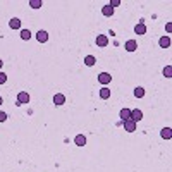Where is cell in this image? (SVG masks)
<instances>
[{
    "label": "cell",
    "mask_w": 172,
    "mask_h": 172,
    "mask_svg": "<svg viewBox=\"0 0 172 172\" xmlns=\"http://www.w3.org/2000/svg\"><path fill=\"white\" fill-rule=\"evenodd\" d=\"M134 33H136V35H145V33H146L145 22H138V24L134 26Z\"/></svg>",
    "instance_id": "9"
},
{
    "label": "cell",
    "mask_w": 172,
    "mask_h": 172,
    "mask_svg": "<svg viewBox=\"0 0 172 172\" xmlns=\"http://www.w3.org/2000/svg\"><path fill=\"white\" fill-rule=\"evenodd\" d=\"M74 143H76L78 146H84V145H86V138H84L83 134H78V136L74 138Z\"/></svg>",
    "instance_id": "14"
},
{
    "label": "cell",
    "mask_w": 172,
    "mask_h": 172,
    "mask_svg": "<svg viewBox=\"0 0 172 172\" xmlns=\"http://www.w3.org/2000/svg\"><path fill=\"white\" fill-rule=\"evenodd\" d=\"M54 103H55V105H64V103H65V97L62 95V93H57V95L54 97Z\"/></svg>",
    "instance_id": "10"
},
{
    "label": "cell",
    "mask_w": 172,
    "mask_h": 172,
    "mask_svg": "<svg viewBox=\"0 0 172 172\" xmlns=\"http://www.w3.org/2000/svg\"><path fill=\"white\" fill-rule=\"evenodd\" d=\"M160 136L164 138V140H170L172 138V129L170 127H164L162 129V133H160Z\"/></svg>",
    "instance_id": "11"
},
{
    "label": "cell",
    "mask_w": 172,
    "mask_h": 172,
    "mask_svg": "<svg viewBox=\"0 0 172 172\" xmlns=\"http://www.w3.org/2000/svg\"><path fill=\"white\" fill-rule=\"evenodd\" d=\"M7 81V76L4 74V72H2V71H0V84H4V83H5Z\"/></svg>",
    "instance_id": "22"
},
{
    "label": "cell",
    "mask_w": 172,
    "mask_h": 172,
    "mask_svg": "<svg viewBox=\"0 0 172 172\" xmlns=\"http://www.w3.org/2000/svg\"><path fill=\"white\" fill-rule=\"evenodd\" d=\"M100 98H102V100H107V98H110V90H108L107 86H103L102 90H100Z\"/></svg>",
    "instance_id": "13"
},
{
    "label": "cell",
    "mask_w": 172,
    "mask_h": 172,
    "mask_svg": "<svg viewBox=\"0 0 172 172\" xmlns=\"http://www.w3.org/2000/svg\"><path fill=\"white\" fill-rule=\"evenodd\" d=\"M141 119H143V112H141L140 108H134V110H131V121H134V122L138 124Z\"/></svg>",
    "instance_id": "2"
},
{
    "label": "cell",
    "mask_w": 172,
    "mask_h": 172,
    "mask_svg": "<svg viewBox=\"0 0 172 172\" xmlns=\"http://www.w3.org/2000/svg\"><path fill=\"white\" fill-rule=\"evenodd\" d=\"M158 43H160L162 48H169V45H170V38H169V36H162Z\"/></svg>",
    "instance_id": "15"
},
{
    "label": "cell",
    "mask_w": 172,
    "mask_h": 172,
    "mask_svg": "<svg viewBox=\"0 0 172 172\" xmlns=\"http://www.w3.org/2000/svg\"><path fill=\"white\" fill-rule=\"evenodd\" d=\"M124 129H126L127 133H134V131H136V122H134V121H131V119L126 121V122H124Z\"/></svg>",
    "instance_id": "6"
},
{
    "label": "cell",
    "mask_w": 172,
    "mask_h": 172,
    "mask_svg": "<svg viewBox=\"0 0 172 172\" xmlns=\"http://www.w3.org/2000/svg\"><path fill=\"white\" fill-rule=\"evenodd\" d=\"M2 103H4V98H2V97H0V105H2Z\"/></svg>",
    "instance_id": "26"
},
{
    "label": "cell",
    "mask_w": 172,
    "mask_h": 172,
    "mask_svg": "<svg viewBox=\"0 0 172 172\" xmlns=\"http://www.w3.org/2000/svg\"><path fill=\"white\" fill-rule=\"evenodd\" d=\"M119 117L122 119V122L129 121V119H131V110H129V108H122V110L119 112Z\"/></svg>",
    "instance_id": "8"
},
{
    "label": "cell",
    "mask_w": 172,
    "mask_h": 172,
    "mask_svg": "<svg viewBox=\"0 0 172 172\" xmlns=\"http://www.w3.org/2000/svg\"><path fill=\"white\" fill-rule=\"evenodd\" d=\"M29 7H33V9H40V7H43V2L41 0H29Z\"/></svg>",
    "instance_id": "18"
},
{
    "label": "cell",
    "mask_w": 172,
    "mask_h": 172,
    "mask_svg": "<svg viewBox=\"0 0 172 172\" xmlns=\"http://www.w3.org/2000/svg\"><path fill=\"white\" fill-rule=\"evenodd\" d=\"M164 76L165 78H172V65H167L165 69H164Z\"/></svg>",
    "instance_id": "21"
},
{
    "label": "cell",
    "mask_w": 172,
    "mask_h": 172,
    "mask_svg": "<svg viewBox=\"0 0 172 172\" xmlns=\"http://www.w3.org/2000/svg\"><path fill=\"white\" fill-rule=\"evenodd\" d=\"M98 81H100V83L105 86V84H108V83L112 81V76L108 74V72H102V74L98 76Z\"/></svg>",
    "instance_id": "4"
},
{
    "label": "cell",
    "mask_w": 172,
    "mask_h": 172,
    "mask_svg": "<svg viewBox=\"0 0 172 172\" xmlns=\"http://www.w3.org/2000/svg\"><path fill=\"white\" fill-rule=\"evenodd\" d=\"M134 97H136V98H143V97H145V90H143L141 86L134 88Z\"/></svg>",
    "instance_id": "19"
},
{
    "label": "cell",
    "mask_w": 172,
    "mask_h": 172,
    "mask_svg": "<svg viewBox=\"0 0 172 172\" xmlns=\"http://www.w3.org/2000/svg\"><path fill=\"white\" fill-rule=\"evenodd\" d=\"M36 40H38L40 43H45L47 40H48V33L43 31V29H40V31L36 33Z\"/></svg>",
    "instance_id": "7"
},
{
    "label": "cell",
    "mask_w": 172,
    "mask_h": 172,
    "mask_svg": "<svg viewBox=\"0 0 172 172\" xmlns=\"http://www.w3.org/2000/svg\"><path fill=\"white\" fill-rule=\"evenodd\" d=\"M21 38H22V40H29V38H31L29 29H22V31H21Z\"/></svg>",
    "instance_id": "20"
},
{
    "label": "cell",
    "mask_w": 172,
    "mask_h": 172,
    "mask_svg": "<svg viewBox=\"0 0 172 172\" xmlns=\"http://www.w3.org/2000/svg\"><path fill=\"white\" fill-rule=\"evenodd\" d=\"M9 26H11L12 29H19V28H21V21H19L17 17H12L11 21H9Z\"/></svg>",
    "instance_id": "12"
},
{
    "label": "cell",
    "mask_w": 172,
    "mask_h": 172,
    "mask_svg": "<svg viewBox=\"0 0 172 172\" xmlns=\"http://www.w3.org/2000/svg\"><path fill=\"white\" fill-rule=\"evenodd\" d=\"M102 14H103V16H107V17H110V16L114 14V9H112L110 5H105V7L102 9Z\"/></svg>",
    "instance_id": "17"
},
{
    "label": "cell",
    "mask_w": 172,
    "mask_h": 172,
    "mask_svg": "<svg viewBox=\"0 0 172 172\" xmlns=\"http://www.w3.org/2000/svg\"><path fill=\"white\" fill-rule=\"evenodd\" d=\"M108 5L112 7V9H114V7H119V5H121V0H114V2H110V4H108Z\"/></svg>",
    "instance_id": "23"
},
{
    "label": "cell",
    "mask_w": 172,
    "mask_h": 172,
    "mask_svg": "<svg viewBox=\"0 0 172 172\" xmlns=\"http://www.w3.org/2000/svg\"><path fill=\"white\" fill-rule=\"evenodd\" d=\"M95 62H97V59H95L93 55H86V57H84V64L88 65V67H91V65H95Z\"/></svg>",
    "instance_id": "16"
},
{
    "label": "cell",
    "mask_w": 172,
    "mask_h": 172,
    "mask_svg": "<svg viewBox=\"0 0 172 172\" xmlns=\"http://www.w3.org/2000/svg\"><path fill=\"white\" fill-rule=\"evenodd\" d=\"M108 45V36L107 35H98L97 36V47H107Z\"/></svg>",
    "instance_id": "3"
},
{
    "label": "cell",
    "mask_w": 172,
    "mask_h": 172,
    "mask_svg": "<svg viewBox=\"0 0 172 172\" xmlns=\"http://www.w3.org/2000/svg\"><path fill=\"white\" fill-rule=\"evenodd\" d=\"M2 65H4V62H2V59H0V69H2Z\"/></svg>",
    "instance_id": "27"
},
{
    "label": "cell",
    "mask_w": 172,
    "mask_h": 172,
    "mask_svg": "<svg viewBox=\"0 0 172 172\" xmlns=\"http://www.w3.org/2000/svg\"><path fill=\"white\" fill-rule=\"evenodd\" d=\"M124 48L127 50V52H134V50L138 48V41H136V40H127Z\"/></svg>",
    "instance_id": "5"
},
{
    "label": "cell",
    "mask_w": 172,
    "mask_h": 172,
    "mask_svg": "<svg viewBox=\"0 0 172 172\" xmlns=\"http://www.w3.org/2000/svg\"><path fill=\"white\" fill-rule=\"evenodd\" d=\"M29 103V95L26 91H19L17 93V105H26Z\"/></svg>",
    "instance_id": "1"
},
{
    "label": "cell",
    "mask_w": 172,
    "mask_h": 172,
    "mask_svg": "<svg viewBox=\"0 0 172 172\" xmlns=\"http://www.w3.org/2000/svg\"><path fill=\"white\" fill-rule=\"evenodd\" d=\"M7 121V114L5 112H0V122H5Z\"/></svg>",
    "instance_id": "24"
},
{
    "label": "cell",
    "mask_w": 172,
    "mask_h": 172,
    "mask_svg": "<svg viewBox=\"0 0 172 172\" xmlns=\"http://www.w3.org/2000/svg\"><path fill=\"white\" fill-rule=\"evenodd\" d=\"M165 31H167V33L172 31V22H167V24H165Z\"/></svg>",
    "instance_id": "25"
}]
</instances>
